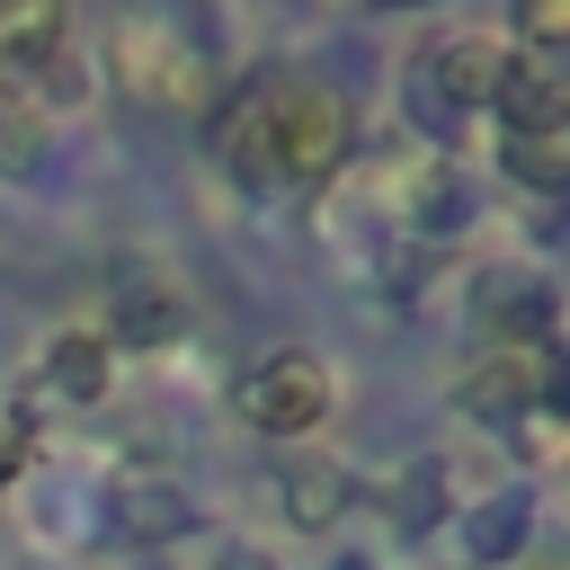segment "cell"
Returning a JSON list of instances; mask_svg holds the SVG:
<instances>
[{
	"label": "cell",
	"instance_id": "6da1fadb",
	"mask_svg": "<svg viewBox=\"0 0 570 570\" xmlns=\"http://www.w3.org/2000/svg\"><path fill=\"white\" fill-rule=\"evenodd\" d=\"M267 125H276V169H285V178H321V169H338V151H347V98H338L330 80H285V89H267Z\"/></svg>",
	"mask_w": 570,
	"mask_h": 570
},
{
	"label": "cell",
	"instance_id": "7a4b0ae2",
	"mask_svg": "<svg viewBox=\"0 0 570 570\" xmlns=\"http://www.w3.org/2000/svg\"><path fill=\"white\" fill-rule=\"evenodd\" d=\"M321 410H330V374L303 347H276L240 374V419L267 436H303V428H321Z\"/></svg>",
	"mask_w": 570,
	"mask_h": 570
},
{
	"label": "cell",
	"instance_id": "3957f363",
	"mask_svg": "<svg viewBox=\"0 0 570 570\" xmlns=\"http://www.w3.org/2000/svg\"><path fill=\"white\" fill-rule=\"evenodd\" d=\"M490 107H499V125H508V134H561V116H570V89H561L552 53H508V62H499V89H490Z\"/></svg>",
	"mask_w": 570,
	"mask_h": 570
},
{
	"label": "cell",
	"instance_id": "277c9868",
	"mask_svg": "<svg viewBox=\"0 0 570 570\" xmlns=\"http://www.w3.org/2000/svg\"><path fill=\"white\" fill-rule=\"evenodd\" d=\"M214 151H223V169H232L249 196H276V187H285V169H276V125H267V89H240V98L223 107Z\"/></svg>",
	"mask_w": 570,
	"mask_h": 570
},
{
	"label": "cell",
	"instance_id": "5b68a950",
	"mask_svg": "<svg viewBox=\"0 0 570 570\" xmlns=\"http://www.w3.org/2000/svg\"><path fill=\"white\" fill-rule=\"evenodd\" d=\"M481 428H517L534 401H543V374H534V347H490L472 374H463V392H454Z\"/></svg>",
	"mask_w": 570,
	"mask_h": 570
},
{
	"label": "cell",
	"instance_id": "8992f818",
	"mask_svg": "<svg viewBox=\"0 0 570 570\" xmlns=\"http://www.w3.org/2000/svg\"><path fill=\"white\" fill-rule=\"evenodd\" d=\"M499 45L490 36H436L428 53H419V80L454 107V116H472V107H490V89H499Z\"/></svg>",
	"mask_w": 570,
	"mask_h": 570
},
{
	"label": "cell",
	"instance_id": "52a82bcc",
	"mask_svg": "<svg viewBox=\"0 0 570 570\" xmlns=\"http://www.w3.org/2000/svg\"><path fill=\"white\" fill-rule=\"evenodd\" d=\"M472 321H481V338H499V347H543V330H552V285H534V276H481Z\"/></svg>",
	"mask_w": 570,
	"mask_h": 570
},
{
	"label": "cell",
	"instance_id": "ba28073f",
	"mask_svg": "<svg viewBox=\"0 0 570 570\" xmlns=\"http://www.w3.org/2000/svg\"><path fill=\"white\" fill-rule=\"evenodd\" d=\"M62 45H71V18H62L53 0H0V80H9V89L36 80Z\"/></svg>",
	"mask_w": 570,
	"mask_h": 570
},
{
	"label": "cell",
	"instance_id": "9c48e42d",
	"mask_svg": "<svg viewBox=\"0 0 570 570\" xmlns=\"http://www.w3.org/2000/svg\"><path fill=\"white\" fill-rule=\"evenodd\" d=\"M178 330H187L178 285H169L160 267H125V276H116V338H134V347H169Z\"/></svg>",
	"mask_w": 570,
	"mask_h": 570
},
{
	"label": "cell",
	"instance_id": "30bf717a",
	"mask_svg": "<svg viewBox=\"0 0 570 570\" xmlns=\"http://www.w3.org/2000/svg\"><path fill=\"white\" fill-rule=\"evenodd\" d=\"M276 490H285V517L294 525H338V508L356 499V472L338 463V454H285V472H276Z\"/></svg>",
	"mask_w": 570,
	"mask_h": 570
},
{
	"label": "cell",
	"instance_id": "8fae6325",
	"mask_svg": "<svg viewBox=\"0 0 570 570\" xmlns=\"http://www.w3.org/2000/svg\"><path fill=\"white\" fill-rule=\"evenodd\" d=\"M525 525H534V508H525V490H499V499H481V508L463 517V552H472L481 570H499V561H517V543H525Z\"/></svg>",
	"mask_w": 570,
	"mask_h": 570
},
{
	"label": "cell",
	"instance_id": "7c38bea8",
	"mask_svg": "<svg viewBox=\"0 0 570 570\" xmlns=\"http://www.w3.org/2000/svg\"><path fill=\"white\" fill-rule=\"evenodd\" d=\"M499 160H508V178H525L534 196L570 187V142H561V134H508V142H499Z\"/></svg>",
	"mask_w": 570,
	"mask_h": 570
},
{
	"label": "cell",
	"instance_id": "4fadbf2b",
	"mask_svg": "<svg viewBox=\"0 0 570 570\" xmlns=\"http://www.w3.org/2000/svg\"><path fill=\"white\" fill-rule=\"evenodd\" d=\"M45 383H53V392H71V401H98V392H107V347H98V338H80V330H71V338H53V347H45Z\"/></svg>",
	"mask_w": 570,
	"mask_h": 570
},
{
	"label": "cell",
	"instance_id": "5bb4252c",
	"mask_svg": "<svg viewBox=\"0 0 570 570\" xmlns=\"http://www.w3.org/2000/svg\"><path fill=\"white\" fill-rule=\"evenodd\" d=\"M45 169V125H36V107L0 80V178H36Z\"/></svg>",
	"mask_w": 570,
	"mask_h": 570
},
{
	"label": "cell",
	"instance_id": "9a60e30c",
	"mask_svg": "<svg viewBox=\"0 0 570 570\" xmlns=\"http://www.w3.org/2000/svg\"><path fill=\"white\" fill-rule=\"evenodd\" d=\"M410 223H419V232H436V240H445V232H463V223H472L463 178H454V169H419V187H410Z\"/></svg>",
	"mask_w": 570,
	"mask_h": 570
},
{
	"label": "cell",
	"instance_id": "2e32d148",
	"mask_svg": "<svg viewBox=\"0 0 570 570\" xmlns=\"http://www.w3.org/2000/svg\"><path fill=\"white\" fill-rule=\"evenodd\" d=\"M116 525H125V534H142V543L187 534V499H178L169 481H142V490H125V499H116Z\"/></svg>",
	"mask_w": 570,
	"mask_h": 570
},
{
	"label": "cell",
	"instance_id": "e0dca14e",
	"mask_svg": "<svg viewBox=\"0 0 570 570\" xmlns=\"http://www.w3.org/2000/svg\"><path fill=\"white\" fill-rule=\"evenodd\" d=\"M392 517H401V534H428L445 517V463H410L392 490Z\"/></svg>",
	"mask_w": 570,
	"mask_h": 570
},
{
	"label": "cell",
	"instance_id": "ac0fdd59",
	"mask_svg": "<svg viewBox=\"0 0 570 570\" xmlns=\"http://www.w3.org/2000/svg\"><path fill=\"white\" fill-rule=\"evenodd\" d=\"M410 116L428 125V142H454V125H463V116H454V107H445V98L419 80V62H410Z\"/></svg>",
	"mask_w": 570,
	"mask_h": 570
},
{
	"label": "cell",
	"instance_id": "d6986e66",
	"mask_svg": "<svg viewBox=\"0 0 570 570\" xmlns=\"http://www.w3.org/2000/svg\"><path fill=\"white\" fill-rule=\"evenodd\" d=\"M517 36H525V45H561V36H570V0H534V9L517 18Z\"/></svg>",
	"mask_w": 570,
	"mask_h": 570
},
{
	"label": "cell",
	"instance_id": "ffe728a7",
	"mask_svg": "<svg viewBox=\"0 0 570 570\" xmlns=\"http://www.w3.org/2000/svg\"><path fill=\"white\" fill-rule=\"evenodd\" d=\"M214 570H276V561H267V552H258V543H232V552H223V561H214Z\"/></svg>",
	"mask_w": 570,
	"mask_h": 570
},
{
	"label": "cell",
	"instance_id": "44dd1931",
	"mask_svg": "<svg viewBox=\"0 0 570 570\" xmlns=\"http://www.w3.org/2000/svg\"><path fill=\"white\" fill-rule=\"evenodd\" d=\"M9 463H18V445H9V436H0V481H9Z\"/></svg>",
	"mask_w": 570,
	"mask_h": 570
},
{
	"label": "cell",
	"instance_id": "7402d4cb",
	"mask_svg": "<svg viewBox=\"0 0 570 570\" xmlns=\"http://www.w3.org/2000/svg\"><path fill=\"white\" fill-rule=\"evenodd\" d=\"M338 570H365V561H338Z\"/></svg>",
	"mask_w": 570,
	"mask_h": 570
},
{
	"label": "cell",
	"instance_id": "603a6c76",
	"mask_svg": "<svg viewBox=\"0 0 570 570\" xmlns=\"http://www.w3.org/2000/svg\"><path fill=\"white\" fill-rule=\"evenodd\" d=\"M142 570H160V561H142Z\"/></svg>",
	"mask_w": 570,
	"mask_h": 570
}]
</instances>
